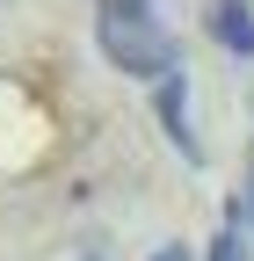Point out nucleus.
<instances>
[{
	"label": "nucleus",
	"mask_w": 254,
	"mask_h": 261,
	"mask_svg": "<svg viewBox=\"0 0 254 261\" xmlns=\"http://www.w3.org/2000/svg\"><path fill=\"white\" fill-rule=\"evenodd\" d=\"M211 261H247V240L233 232V225H225V232H218V247H211Z\"/></svg>",
	"instance_id": "obj_5"
},
{
	"label": "nucleus",
	"mask_w": 254,
	"mask_h": 261,
	"mask_svg": "<svg viewBox=\"0 0 254 261\" xmlns=\"http://www.w3.org/2000/svg\"><path fill=\"white\" fill-rule=\"evenodd\" d=\"M80 261H102V254H80Z\"/></svg>",
	"instance_id": "obj_7"
},
{
	"label": "nucleus",
	"mask_w": 254,
	"mask_h": 261,
	"mask_svg": "<svg viewBox=\"0 0 254 261\" xmlns=\"http://www.w3.org/2000/svg\"><path fill=\"white\" fill-rule=\"evenodd\" d=\"M160 87V123H167V138H174V152L182 160H204V145H196V130H189V73L174 65L167 80H153Z\"/></svg>",
	"instance_id": "obj_2"
},
{
	"label": "nucleus",
	"mask_w": 254,
	"mask_h": 261,
	"mask_svg": "<svg viewBox=\"0 0 254 261\" xmlns=\"http://www.w3.org/2000/svg\"><path fill=\"white\" fill-rule=\"evenodd\" d=\"M211 37L218 44H225L233 58H254V8H247V0H211Z\"/></svg>",
	"instance_id": "obj_3"
},
{
	"label": "nucleus",
	"mask_w": 254,
	"mask_h": 261,
	"mask_svg": "<svg viewBox=\"0 0 254 261\" xmlns=\"http://www.w3.org/2000/svg\"><path fill=\"white\" fill-rule=\"evenodd\" d=\"M153 261H196L189 247H153Z\"/></svg>",
	"instance_id": "obj_6"
},
{
	"label": "nucleus",
	"mask_w": 254,
	"mask_h": 261,
	"mask_svg": "<svg viewBox=\"0 0 254 261\" xmlns=\"http://www.w3.org/2000/svg\"><path fill=\"white\" fill-rule=\"evenodd\" d=\"M225 225L240 240H254V145H247V181L233 189V211H225Z\"/></svg>",
	"instance_id": "obj_4"
},
{
	"label": "nucleus",
	"mask_w": 254,
	"mask_h": 261,
	"mask_svg": "<svg viewBox=\"0 0 254 261\" xmlns=\"http://www.w3.org/2000/svg\"><path fill=\"white\" fill-rule=\"evenodd\" d=\"M94 44L123 80H167L174 73V37L153 0H94Z\"/></svg>",
	"instance_id": "obj_1"
}]
</instances>
